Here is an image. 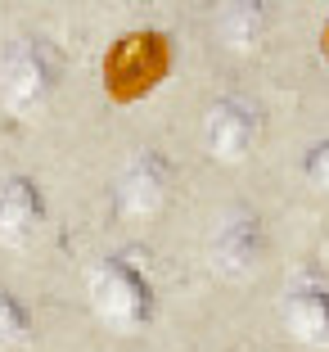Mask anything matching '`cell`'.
Returning a JSON list of instances; mask_svg holds the SVG:
<instances>
[{"mask_svg": "<svg viewBox=\"0 0 329 352\" xmlns=\"http://www.w3.org/2000/svg\"><path fill=\"white\" fill-rule=\"evenodd\" d=\"M176 68V41L158 28L122 32L100 63V82L113 104H140L172 77Z\"/></svg>", "mask_w": 329, "mask_h": 352, "instance_id": "obj_1", "label": "cell"}, {"mask_svg": "<svg viewBox=\"0 0 329 352\" xmlns=\"http://www.w3.org/2000/svg\"><path fill=\"white\" fill-rule=\"evenodd\" d=\"M91 307L109 330L135 334L154 321V285L131 258H100L91 271Z\"/></svg>", "mask_w": 329, "mask_h": 352, "instance_id": "obj_2", "label": "cell"}, {"mask_svg": "<svg viewBox=\"0 0 329 352\" xmlns=\"http://www.w3.org/2000/svg\"><path fill=\"white\" fill-rule=\"evenodd\" d=\"M63 82V50L45 36H27L5 54V68H0V100L10 113H32L41 109Z\"/></svg>", "mask_w": 329, "mask_h": 352, "instance_id": "obj_3", "label": "cell"}, {"mask_svg": "<svg viewBox=\"0 0 329 352\" xmlns=\"http://www.w3.org/2000/svg\"><path fill=\"white\" fill-rule=\"evenodd\" d=\"M172 186H176V167L172 158H163L158 149H140V154L126 163L122 181H117V208L122 217H158L172 199Z\"/></svg>", "mask_w": 329, "mask_h": 352, "instance_id": "obj_4", "label": "cell"}, {"mask_svg": "<svg viewBox=\"0 0 329 352\" xmlns=\"http://www.w3.org/2000/svg\"><path fill=\"white\" fill-rule=\"evenodd\" d=\"M262 258H266V230H262L258 212H248V208L226 212L212 235V267L230 280H244L262 267Z\"/></svg>", "mask_w": 329, "mask_h": 352, "instance_id": "obj_5", "label": "cell"}, {"mask_svg": "<svg viewBox=\"0 0 329 352\" xmlns=\"http://www.w3.org/2000/svg\"><path fill=\"white\" fill-rule=\"evenodd\" d=\"M203 140L216 163H244L253 154V145H258V113H253V104L235 100V95H221L203 118Z\"/></svg>", "mask_w": 329, "mask_h": 352, "instance_id": "obj_6", "label": "cell"}, {"mask_svg": "<svg viewBox=\"0 0 329 352\" xmlns=\"http://www.w3.org/2000/svg\"><path fill=\"white\" fill-rule=\"evenodd\" d=\"M280 311H284V325L298 343L329 348V285L325 280H316V276L293 280L284 302H280Z\"/></svg>", "mask_w": 329, "mask_h": 352, "instance_id": "obj_7", "label": "cell"}, {"mask_svg": "<svg viewBox=\"0 0 329 352\" xmlns=\"http://www.w3.org/2000/svg\"><path fill=\"white\" fill-rule=\"evenodd\" d=\"M45 221V199L32 176H5L0 181V244H27Z\"/></svg>", "mask_w": 329, "mask_h": 352, "instance_id": "obj_8", "label": "cell"}, {"mask_svg": "<svg viewBox=\"0 0 329 352\" xmlns=\"http://www.w3.org/2000/svg\"><path fill=\"white\" fill-rule=\"evenodd\" d=\"M271 28H275L271 0H235L226 10V19H221V41L235 54H253V50H262Z\"/></svg>", "mask_w": 329, "mask_h": 352, "instance_id": "obj_9", "label": "cell"}, {"mask_svg": "<svg viewBox=\"0 0 329 352\" xmlns=\"http://www.w3.org/2000/svg\"><path fill=\"white\" fill-rule=\"evenodd\" d=\"M27 334H32V316H27V307H23L14 294L0 289V352L23 348V343H27Z\"/></svg>", "mask_w": 329, "mask_h": 352, "instance_id": "obj_10", "label": "cell"}, {"mask_svg": "<svg viewBox=\"0 0 329 352\" xmlns=\"http://www.w3.org/2000/svg\"><path fill=\"white\" fill-rule=\"evenodd\" d=\"M302 176H307V186H316V190L329 195V135L316 140V145L302 154Z\"/></svg>", "mask_w": 329, "mask_h": 352, "instance_id": "obj_11", "label": "cell"}, {"mask_svg": "<svg viewBox=\"0 0 329 352\" xmlns=\"http://www.w3.org/2000/svg\"><path fill=\"white\" fill-rule=\"evenodd\" d=\"M320 54H325V63H329V19H325V28H320Z\"/></svg>", "mask_w": 329, "mask_h": 352, "instance_id": "obj_12", "label": "cell"}]
</instances>
